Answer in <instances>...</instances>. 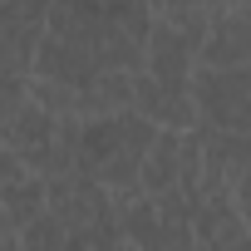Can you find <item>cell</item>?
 <instances>
[{"instance_id": "6da1fadb", "label": "cell", "mask_w": 251, "mask_h": 251, "mask_svg": "<svg viewBox=\"0 0 251 251\" xmlns=\"http://www.w3.org/2000/svg\"><path fill=\"white\" fill-rule=\"evenodd\" d=\"M192 99H197L202 123H212V128H231V133H251V64H236V69L197 64Z\"/></svg>"}, {"instance_id": "7a4b0ae2", "label": "cell", "mask_w": 251, "mask_h": 251, "mask_svg": "<svg viewBox=\"0 0 251 251\" xmlns=\"http://www.w3.org/2000/svg\"><path fill=\"white\" fill-rule=\"evenodd\" d=\"M197 64H212V69H236V64H251V5H226L217 10L207 40H202V54Z\"/></svg>"}, {"instance_id": "3957f363", "label": "cell", "mask_w": 251, "mask_h": 251, "mask_svg": "<svg viewBox=\"0 0 251 251\" xmlns=\"http://www.w3.org/2000/svg\"><path fill=\"white\" fill-rule=\"evenodd\" d=\"M133 108L148 113L158 128H197V123H202L197 99H192V84H163L148 69H138V103Z\"/></svg>"}, {"instance_id": "277c9868", "label": "cell", "mask_w": 251, "mask_h": 251, "mask_svg": "<svg viewBox=\"0 0 251 251\" xmlns=\"http://www.w3.org/2000/svg\"><path fill=\"white\" fill-rule=\"evenodd\" d=\"M182 133L187 128H163L158 143L148 148V158H143V192L148 197H158V192L182 182Z\"/></svg>"}]
</instances>
